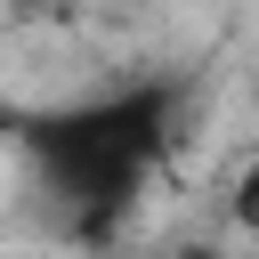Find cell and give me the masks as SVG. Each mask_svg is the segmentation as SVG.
Instances as JSON below:
<instances>
[{"label":"cell","instance_id":"obj_1","mask_svg":"<svg viewBox=\"0 0 259 259\" xmlns=\"http://www.w3.org/2000/svg\"><path fill=\"white\" fill-rule=\"evenodd\" d=\"M186 105H194L186 81L146 73V81L89 89V97H65V105H0V130L32 162V178L57 202L65 235L105 251L130 227L154 170L170 162V146L186 138Z\"/></svg>","mask_w":259,"mask_h":259},{"label":"cell","instance_id":"obj_2","mask_svg":"<svg viewBox=\"0 0 259 259\" xmlns=\"http://www.w3.org/2000/svg\"><path fill=\"white\" fill-rule=\"evenodd\" d=\"M227 219H235V227H243V235L259 243V154H251V162L235 170V194H227Z\"/></svg>","mask_w":259,"mask_h":259},{"label":"cell","instance_id":"obj_3","mask_svg":"<svg viewBox=\"0 0 259 259\" xmlns=\"http://www.w3.org/2000/svg\"><path fill=\"white\" fill-rule=\"evenodd\" d=\"M154 259H227L219 243H178V251H154Z\"/></svg>","mask_w":259,"mask_h":259}]
</instances>
